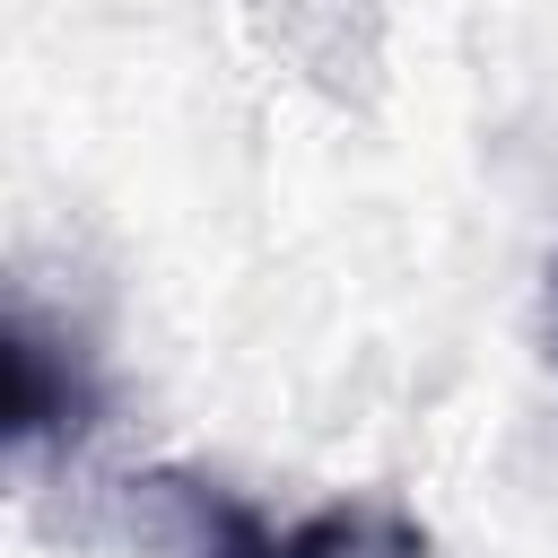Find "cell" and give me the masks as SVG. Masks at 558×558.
I'll list each match as a JSON object with an SVG mask.
<instances>
[{
  "label": "cell",
  "mask_w": 558,
  "mask_h": 558,
  "mask_svg": "<svg viewBox=\"0 0 558 558\" xmlns=\"http://www.w3.org/2000/svg\"><path fill=\"white\" fill-rule=\"evenodd\" d=\"M87 418H96V375H87L78 340L61 349L35 323V305H9V462L35 471L44 453L78 445Z\"/></svg>",
  "instance_id": "2"
},
{
  "label": "cell",
  "mask_w": 558,
  "mask_h": 558,
  "mask_svg": "<svg viewBox=\"0 0 558 558\" xmlns=\"http://www.w3.org/2000/svg\"><path fill=\"white\" fill-rule=\"evenodd\" d=\"M549 366H558V262H549Z\"/></svg>",
  "instance_id": "3"
},
{
  "label": "cell",
  "mask_w": 558,
  "mask_h": 558,
  "mask_svg": "<svg viewBox=\"0 0 558 558\" xmlns=\"http://www.w3.org/2000/svg\"><path fill=\"white\" fill-rule=\"evenodd\" d=\"M131 523L148 558H427V523L392 497H349L305 523H270L201 471H148L131 488Z\"/></svg>",
  "instance_id": "1"
}]
</instances>
